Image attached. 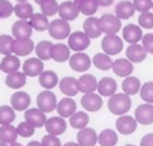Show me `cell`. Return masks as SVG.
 I'll use <instances>...</instances> for the list:
<instances>
[{"label": "cell", "mask_w": 153, "mask_h": 146, "mask_svg": "<svg viewBox=\"0 0 153 146\" xmlns=\"http://www.w3.org/2000/svg\"><path fill=\"white\" fill-rule=\"evenodd\" d=\"M132 106V101L129 95L125 93H116L107 100V109L113 115L123 116L127 115Z\"/></svg>", "instance_id": "cell-1"}, {"label": "cell", "mask_w": 153, "mask_h": 146, "mask_svg": "<svg viewBox=\"0 0 153 146\" xmlns=\"http://www.w3.org/2000/svg\"><path fill=\"white\" fill-rule=\"evenodd\" d=\"M99 24L104 35H118L122 28V22L115 14H104L99 18Z\"/></svg>", "instance_id": "cell-2"}, {"label": "cell", "mask_w": 153, "mask_h": 146, "mask_svg": "<svg viewBox=\"0 0 153 146\" xmlns=\"http://www.w3.org/2000/svg\"><path fill=\"white\" fill-rule=\"evenodd\" d=\"M123 40L118 35H105L101 41V48L106 54L117 55L123 50Z\"/></svg>", "instance_id": "cell-3"}, {"label": "cell", "mask_w": 153, "mask_h": 146, "mask_svg": "<svg viewBox=\"0 0 153 146\" xmlns=\"http://www.w3.org/2000/svg\"><path fill=\"white\" fill-rule=\"evenodd\" d=\"M57 104L59 102H57L56 96L50 90H44L40 92L39 95L36 96L38 108L44 113H51L54 110H56Z\"/></svg>", "instance_id": "cell-4"}, {"label": "cell", "mask_w": 153, "mask_h": 146, "mask_svg": "<svg viewBox=\"0 0 153 146\" xmlns=\"http://www.w3.org/2000/svg\"><path fill=\"white\" fill-rule=\"evenodd\" d=\"M48 33L55 40H65L72 34L69 22L62 19H55L52 22H50Z\"/></svg>", "instance_id": "cell-5"}, {"label": "cell", "mask_w": 153, "mask_h": 146, "mask_svg": "<svg viewBox=\"0 0 153 146\" xmlns=\"http://www.w3.org/2000/svg\"><path fill=\"white\" fill-rule=\"evenodd\" d=\"M90 44H91V39L83 33V31H74L68 38L69 48L75 52H83L85 49L89 48Z\"/></svg>", "instance_id": "cell-6"}, {"label": "cell", "mask_w": 153, "mask_h": 146, "mask_svg": "<svg viewBox=\"0 0 153 146\" xmlns=\"http://www.w3.org/2000/svg\"><path fill=\"white\" fill-rule=\"evenodd\" d=\"M137 125H139V123H137L134 116H130L128 114L120 116L116 120V130L123 136L132 135L137 130Z\"/></svg>", "instance_id": "cell-7"}, {"label": "cell", "mask_w": 153, "mask_h": 146, "mask_svg": "<svg viewBox=\"0 0 153 146\" xmlns=\"http://www.w3.org/2000/svg\"><path fill=\"white\" fill-rule=\"evenodd\" d=\"M92 59L85 52H75L69 60L70 68L75 72H85L91 68Z\"/></svg>", "instance_id": "cell-8"}, {"label": "cell", "mask_w": 153, "mask_h": 146, "mask_svg": "<svg viewBox=\"0 0 153 146\" xmlns=\"http://www.w3.org/2000/svg\"><path fill=\"white\" fill-rule=\"evenodd\" d=\"M133 116L139 124L145 126L151 125L153 124V104L144 102V104L137 106Z\"/></svg>", "instance_id": "cell-9"}, {"label": "cell", "mask_w": 153, "mask_h": 146, "mask_svg": "<svg viewBox=\"0 0 153 146\" xmlns=\"http://www.w3.org/2000/svg\"><path fill=\"white\" fill-rule=\"evenodd\" d=\"M143 28L140 25L129 23L122 29V38L125 42L130 44H137L143 39Z\"/></svg>", "instance_id": "cell-10"}, {"label": "cell", "mask_w": 153, "mask_h": 146, "mask_svg": "<svg viewBox=\"0 0 153 146\" xmlns=\"http://www.w3.org/2000/svg\"><path fill=\"white\" fill-rule=\"evenodd\" d=\"M118 83L115 78L111 76H104L98 80V88L97 92L101 97H111L117 93Z\"/></svg>", "instance_id": "cell-11"}, {"label": "cell", "mask_w": 153, "mask_h": 146, "mask_svg": "<svg viewBox=\"0 0 153 146\" xmlns=\"http://www.w3.org/2000/svg\"><path fill=\"white\" fill-rule=\"evenodd\" d=\"M79 14H80V10H79L78 4L73 0H68L59 4V15L62 20H66L68 22L73 21L79 16Z\"/></svg>", "instance_id": "cell-12"}, {"label": "cell", "mask_w": 153, "mask_h": 146, "mask_svg": "<svg viewBox=\"0 0 153 146\" xmlns=\"http://www.w3.org/2000/svg\"><path fill=\"white\" fill-rule=\"evenodd\" d=\"M80 104L82 108L87 112L90 113H96L99 112L103 107V100L102 97L98 93H91V94H85L81 97Z\"/></svg>", "instance_id": "cell-13"}, {"label": "cell", "mask_w": 153, "mask_h": 146, "mask_svg": "<svg viewBox=\"0 0 153 146\" xmlns=\"http://www.w3.org/2000/svg\"><path fill=\"white\" fill-rule=\"evenodd\" d=\"M133 65L134 64L131 63L127 57H120V59L114 61L111 70L117 76L126 78L128 76H131V74H132L133 69H134Z\"/></svg>", "instance_id": "cell-14"}, {"label": "cell", "mask_w": 153, "mask_h": 146, "mask_svg": "<svg viewBox=\"0 0 153 146\" xmlns=\"http://www.w3.org/2000/svg\"><path fill=\"white\" fill-rule=\"evenodd\" d=\"M24 118L25 121L30 123L36 128H40L43 127V126L45 127V124H46L47 120H48L46 117V113L41 111L39 108H31L25 111Z\"/></svg>", "instance_id": "cell-15"}, {"label": "cell", "mask_w": 153, "mask_h": 146, "mask_svg": "<svg viewBox=\"0 0 153 146\" xmlns=\"http://www.w3.org/2000/svg\"><path fill=\"white\" fill-rule=\"evenodd\" d=\"M32 28L29 20H20L16 21L12 26V34L15 39L22 40V39H30L32 35Z\"/></svg>", "instance_id": "cell-16"}, {"label": "cell", "mask_w": 153, "mask_h": 146, "mask_svg": "<svg viewBox=\"0 0 153 146\" xmlns=\"http://www.w3.org/2000/svg\"><path fill=\"white\" fill-rule=\"evenodd\" d=\"M45 130H46L47 134L59 137L67 130V122L64 118L59 117V116L51 117L47 120L46 124H45Z\"/></svg>", "instance_id": "cell-17"}, {"label": "cell", "mask_w": 153, "mask_h": 146, "mask_svg": "<svg viewBox=\"0 0 153 146\" xmlns=\"http://www.w3.org/2000/svg\"><path fill=\"white\" fill-rule=\"evenodd\" d=\"M59 90L66 97H74L79 93L78 79L73 76H66L59 80Z\"/></svg>", "instance_id": "cell-18"}, {"label": "cell", "mask_w": 153, "mask_h": 146, "mask_svg": "<svg viewBox=\"0 0 153 146\" xmlns=\"http://www.w3.org/2000/svg\"><path fill=\"white\" fill-rule=\"evenodd\" d=\"M79 92L85 94L96 93L98 88V80L91 73H85L78 78Z\"/></svg>", "instance_id": "cell-19"}, {"label": "cell", "mask_w": 153, "mask_h": 146, "mask_svg": "<svg viewBox=\"0 0 153 146\" xmlns=\"http://www.w3.org/2000/svg\"><path fill=\"white\" fill-rule=\"evenodd\" d=\"M76 140L80 146H96L98 143V134L92 127H85L78 130Z\"/></svg>", "instance_id": "cell-20"}, {"label": "cell", "mask_w": 153, "mask_h": 146, "mask_svg": "<svg viewBox=\"0 0 153 146\" xmlns=\"http://www.w3.org/2000/svg\"><path fill=\"white\" fill-rule=\"evenodd\" d=\"M147 51L142 44H130L126 49V57L132 64L143 63L147 59Z\"/></svg>", "instance_id": "cell-21"}, {"label": "cell", "mask_w": 153, "mask_h": 146, "mask_svg": "<svg viewBox=\"0 0 153 146\" xmlns=\"http://www.w3.org/2000/svg\"><path fill=\"white\" fill-rule=\"evenodd\" d=\"M43 72H44V64L39 57H30L23 64V73L26 76H40Z\"/></svg>", "instance_id": "cell-22"}, {"label": "cell", "mask_w": 153, "mask_h": 146, "mask_svg": "<svg viewBox=\"0 0 153 146\" xmlns=\"http://www.w3.org/2000/svg\"><path fill=\"white\" fill-rule=\"evenodd\" d=\"M30 96L23 91H18L14 93L10 97V106L15 111L23 112L27 111L30 106Z\"/></svg>", "instance_id": "cell-23"}, {"label": "cell", "mask_w": 153, "mask_h": 146, "mask_svg": "<svg viewBox=\"0 0 153 146\" xmlns=\"http://www.w3.org/2000/svg\"><path fill=\"white\" fill-rule=\"evenodd\" d=\"M77 104L75 100L72 97H64L57 104L56 111L59 113V116L64 119L70 118L73 114L76 113Z\"/></svg>", "instance_id": "cell-24"}, {"label": "cell", "mask_w": 153, "mask_h": 146, "mask_svg": "<svg viewBox=\"0 0 153 146\" xmlns=\"http://www.w3.org/2000/svg\"><path fill=\"white\" fill-rule=\"evenodd\" d=\"M34 49V43L31 39H15L13 44V53L17 57H26L30 54Z\"/></svg>", "instance_id": "cell-25"}, {"label": "cell", "mask_w": 153, "mask_h": 146, "mask_svg": "<svg viewBox=\"0 0 153 146\" xmlns=\"http://www.w3.org/2000/svg\"><path fill=\"white\" fill-rule=\"evenodd\" d=\"M83 33L85 34L90 39H97L102 35V31L100 28V24H99V18L96 17H89L85 19V22L82 24Z\"/></svg>", "instance_id": "cell-26"}, {"label": "cell", "mask_w": 153, "mask_h": 146, "mask_svg": "<svg viewBox=\"0 0 153 146\" xmlns=\"http://www.w3.org/2000/svg\"><path fill=\"white\" fill-rule=\"evenodd\" d=\"M135 8L132 1L129 0H122L117 3L115 7V15L120 20H128L134 15Z\"/></svg>", "instance_id": "cell-27"}, {"label": "cell", "mask_w": 153, "mask_h": 146, "mask_svg": "<svg viewBox=\"0 0 153 146\" xmlns=\"http://www.w3.org/2000/svg\"><path fill=\"white\" fill-rule=\"evenodd\" d=\"M71 49L68 45L59 43V44H53L52 51H51V59L56 63H65L69 61L71 57Z\"/></svg>", "instance_id": "cell-28"}, {"label": "cell", "mask_w": 153, "mask_h": 146, "mask_svg": "<svg viewBox=\"0 0 153 146\" xmlns=\"http://www.w3.org/2000/svg\"><path fill=\"white\" fill-rule=\"evenodd\" d=\"M121 88L123 90V93L127 94L129 96H133L137 95V93H140L142 88V83L139 77L131 75V76H128L123 79Z\"/></svg>", "instance_id": "cell-29"}, {"label": "cell", "mask_w": 153, "mask_h": 146, "mask_svg": "<svg viewBox=\"0 0 153 146\" xmlns=\"http://www.w3.org/2000/svg\"><path fill=\"white\" fill-rule=\"evenodd\" d=\"M119 142L118 132L111 128H104L98 134V144L100 146H116Z\"/></svg>", "instance_id": "cell-30"}, {"label": "cell", "mask_w": 153, "mask_h": 146, "mask_svg": "<svg viewBox=\"0 0 153 146\" xmlns=\"http://www.w3.org/2000/svg\"><path fill=\"white\" fill-rule=\"evenodd\" d=\"M93 65L97 69L101 71H108L113 67L114 61L111 60V57L104 52H98L93 57L92 59Z\"/></svg>", "instance_id": "cell-31"}, {"label": "cell", "mask_w": 153, "mask_h": 146, "mask_svg": "<svg viewBox=\"0 0 153 146\" xmlns=\"http://www.w3.org/2000/svg\"><path fill=\"white\" fill-rule=\"evenodd\" d=\"M90 122V117L88 115V113L82 111L76 112L75 114H73L70 118H69V124L71 127H73L74 130H82V128L88 127Z\"/></svg>", "instance_id": "cell-32"}, {"label": "cell", "mask_w": 153, "mask_h": 146, "mask_svg": "<svg viewBox=\"0 0 153 146\" xmlns=\"http://www.w3.org/2000/svg\"><path fill=\"white\" fill-rule=\"evenodd\" d=\"M39 83L45 90H51L59 83V76L54 71L46 70L39 76Z\"/></svg>", "instance_id": "cell-33"}, {"label": "cell", "mask_w": 153, "mask_h": 146, "mask_svg": "<svg viewBox=\"0 0 153 146\" xmlns=\"http://www.w3.org/2000/svg\"><path fill=\"white\" fill-rule=\"evenodd\" d=\"M1 71H3L6 74H10V73L17 72L20 68V60L17 55L15 54H10L5 55L2 59L1 63Z\"/></svg>", "instance_id": "cell-34"}, {"label": "cell", "mask_w": 153, "mask_h": 146, "mask_svg": "<svg viewBox=\"0 0 153 146\" xmlns=\"http://www.w3.org/2000/svg\"><path fill=\"white\" fill-rule=\"evenodd\" d=\"M18 136L19 135L17 132V127H15L12 124L0 126V141L1 142L10 145L14 142H17Z\"/></svg>", "instance_id": "cell-35"}, {"label": "cell", "mask_w": 153, "mask_h": 146, "mask_svg": "<svg viewBox=\"0 0 153 146\" xmlns=\"http://www.w3.org/2000/svg\"><path fill=\"white\" fill-rule=\"evenodd\" d=\"M26 75L23 72L17 71L7 74L5 78V85L10 89H20L26 83Z\"/></svg>", "instance_id": "cell-36"}, {"label": "cell", "mask_w": 153, "mask_h": 146, "mask_svg": "<svg viewBox=\"0 0 153 146\" xmlns=\"http://www.w3.org/2000/svg\"><path fill=\"white\" fill-rule=\"evenodd\" d=\"M29 22H30L31 26L33 29L38 31H48L49 25H50V22L48 20V17H46L45 15H43L42 13H36V14H33L32 17L29 19Z\"/></svg>", "instance_id": "cell-37"}, {"label": "cell", "mask_w": 153, "mask_h": 146, "mask_svg": "<svg viewBox=\"0 0 153 146\" xmlns=\"http://www.w3.org/2000/svg\"><path fill=\"white\" fill-rule=\"evenodd\" d=\"M14 13L18 18L22 19V20H27V19L29 20L32 17V15L34 14L33 7L28 2H18L15 5Z\"/></svg>", "instance_id": "cell-38"}, {"label": "cell", "mask_w": 153, "mask_h": 146, "mask_svg": "<svg viewBox=\"0 0 153 146\" xmlns=\"http://www.w3.org/2000/svg\"><path fill=\"white\" fill-rule=\"evenodd\" d=\"M53 44L49 41H41L36 46V53L38 57L42 61H49L51 59V51Z\"/></svg>", "instance_id": "cell-39"}, {"label": "cell", "mask_w": 153, "mask_h": 146, "mask_svg": "<svg viewBox=\"0 0 153 146\" xmlns=\"http://www.w3.org/2000/svg\"><path fill=\"white\" fill-rule=\"evenodd\" d=\"M16 119V111L12 106H1L0 107V125L12 124Z\"/></svg>", "instance_id": "cell-40"}, {"label": "cell", "mask_w": 153, "mask_h": 146, "mask_svg": "<svg viewBox=\"0 0 153 146\" xmlns=\"http://www.w3.org/2000/svg\"><path fill=\"white\" fill-rule=\"evenodd\" d=\"M79 10L82 15L88 17H93L98 10L99 4L96 0H81L78 3Z\"/></svg>", "instance_id": "cell-41"}, {"label": "cell", "mask_w": 153, "mask_h": 146, "mask_svg": "<svg viewBox=\"0 0 153 146\" xmlns=\"http://www.w3.org/2000/svg\"><path fill=\"white\" fill-rule=\"evenodd\" d=\"M42 14L46 17L54 16L56 13H59V4L57 3L56 0H44L40 4Z\"/></svg>", "instance_id": "cell-42"}, {"label": "cell", "mask_w": 153, "mask_h": 146, "mask_svg": "<svg viewBox=\"0 0 153 146\" xmlns=\"http://www.w3.org/2000/svg\"><path fill=\"white\" fill-rule=\"evenodd\" d=\"M140 97L145 104H153V80L146 81L142 85Z\"/></svg>", "instance_id": "cell-43"}, {"label": "cell", "mask_w": 153, "mask_h": 146, "mask_svg": "<svg viewBox=\"0 0 153 146\" xmlns=\"http://www.w3.org/2000/svg\"><path fill=\"white\" fill-rule=\"evenodd\" d=\"M15 38L12 36L1 35L0 36V53L5 55L13 54V44Z\"/></svg>", "instance_id": "cell-44"}, {"label": "cell", "mask_w": 153, "mask_h": 146, "mask_svg": "<svg viewBox=\"0 0 153 146\" xmlns=\"http://www.w3.org/2000/svg\"><path fill=\"white\" fill-rule=\"evenodd\" d=\"M34 130H36V127L32 126L31 124L28 123L27 121L21 122V123H19L18 126H17L18 135L20 137H23V138H29V137L33 136Z\"/></svg>", "instance_id": "cell-45"}, {"label": "cell", "mask_w": 153, "mask_h": 146, "mask_svg": "<svg viewBox=\"0 0 153 146\" xmlns=\"http://www.w3.org/2000/svg\"><path fill=\"white\" fill-rule=\"evenodd\" d=\"M139 25L144 29L153 28V12H146L140 14L137 19Z\"/></svg>", "instance_id": "cell-46"}, {"label": "cell", "mask_w": 153, "mask_h": 146, "mask_svg": "<svg viewBox=\"0 0 153 146\" xmlns=\"http://www.w3.org/2000/svg\"><path fill=\"white\" fill-rule=\"evenodd\" d=\"M132 3L134 5L135 10L140 14L150 12V10L153 7L152 0H132Z\"/></svg>", "instance_id": "cell-47"}, {"label": "cell", "mask_w": 153, "mask_h": 146, "mask_svg": "<svg viewBox=\"0 0 153 146\" xmlns=\"http://www.w3.org/2000/svg\"><path fill=\"white\" fill-rule=\"evenodd\" d=\"M14 6L7 0H0V19H6L14 13Z\"/></svg>", "instance_id": "cell-48"}, {"label": "cell", "mask_w": 153, "mask_h": 146, "mask_svg": "<svg viewBox=\"0 0 153 146\" xmlns=\"http://www.w3.org/2000/svg\"><path fill=\"white\" fill-rule=\"evenodd\" d=\"M142 45L145 48V50L147 51L148 54L153 55V34L148 33L146 35H144L143 39H142Z\"/></svg>", "instance_id": "cell-49"}, {"label": "cell", "mask_w": 153, "mask_h": 146, "mask_svg": "<svg viewBox=\"0 0 153 146\" xmlns=\"http://www.w3.org/2000/svg\"><path fill=\"white\" fill-rule=\"evenodd\" d=\"M41 142L43 143L44 146H62L59 137L52 136V135H49V134H47L46 136L43 137Z\"/></svg>", "instance_id": "cell-50"}, {"label": "cell", "mask_w": 153, "mask_h": 146, "mask_svg": "<svg viewBox=\"0 0 153 146\" xmlns=\"http://www.w3.org/2000/svg\"><path fill=\"white\" fill-rule=\"evenodd\" d=\"M140 146H153V133L146 134L145 136L142 137Z\"/></svg>", "instance_id": "cell-51"}, {"label": "cell", "mask_w": 153, "mask_h": 146, "mask_svg": "<svg viewBox=\"0 0 153 146\" xmlns=\"http://www.w3.org/2000/svg\"><path fill=\"white\" fill-rule=\"evenodd\" d=\"M98 2L99 6H102V7H108L111 4L114 3L115 0H96Z\"/></svg>", "instance_id": "cell-52"}, {"label": "cell", "mask_w": 153, "mask_h": 146, "mask_svg": "<svg viewBox=\"0 0 153 146\" xmlns=\"http://www.w3.org/2000/svg\"><path fill=\"white\" fill-rule=\"evenodd\" d=\"M27 146H44L43 145L42 142H40V141H31V142H29Z\"/></svg>", "instance_id": "cell-53"}, {"label": "cell", "mask_w": 153, "mask_h": 146, "mask_svg": "<svg viewBox=\"0 0 153 146\" xmlns=\"http://www.w3.org/2000/svg\"><path fill=\"white\" fill-rule=\"evenodd\" d=\"M62 146H80L77 142H73V141H70V142H67L65 143Z\"/></svg>", "instance_id": "cell-54"}, {"label": "cell", "mask_w": 153, "mask_h": 146, "mask_svg": "<svg viewBox=\"0 0 153 146\" xmlns=\"http://www.w3.org/2000/svg\"><path fill=\"white\" fill-rule=\"evenodd\" d=\"M10 146H22V145L19 142H14V143H12V144H10Z\"/></svg>", "instance_id": "cell-55"}, {"label": "cell", "mask_w": 153, "mask_h": 146, "mask_svg": "<svg viewBox=\"0 0 153 146\" xmlns=\"http://www.w3.org/2000/svg\"><path fill=\"white\" fill-rule=\"evenodd\" d=\"M0 146H10V145H8V144H6V143L1 142V141H0Z\"/></svg>", "instance_id": "cell-56"}, {"label": "cell", "mask_w": 153, "mask_h": 146, "mask_svg": "<svg viewBox=\"0 0 153 146\" xmlns=\"http://www.w3.org/2000/svg\"><path fill=\"white\" fill-rule=\"evenodd\" d=\"M34 1H36V3H38V4H41V3H42L43 1H44V0H34Z\"/></svg>", "instance_id": "cell-57"}, {"label": "cell", "mask_w": 153, "mask_h": 146, "mask_svg": "<svg viewBox=\"0 0 153 146\" xmlns=\"http://www.w3.org/2000/svg\"><path fill=\"white\" fill-rule=\"evenodd\" d=\"M18 2H27V0H17Z\"/></svg>", "instance_id": "cell-58"}, {"label": "cell", "mask_w": 153, "mask_h": 146, "mask_svg": "<svg viewBox=\"0 0 153 146\" xmlns=\"http://www.w3.org/2000/svg\"><path fill=\"white\" fill-rule=\"evenodd\" d=\"M73 1H74V2H76V3H77V4H78V3H79V2H80V1H81V0H73Z\"/></svg>", "instance_id": "cell-59"}, {"label": "cell", "mask_w": 153, "mask_h": 146, "mask_svg": "<svg viewBox=\"0 0 153 146\" xmlns=\"http://www.w3.org/2000/svg\"><path fill=\"white\" fill-rule=\"evenodd\" d=\"M125 146H137V145H134V144H126Z\"/></svg>", "instance_id": "cell-60"}, {"label": "cell", "mask_w": 153, "mask_h": 146, "mask_svg": "<svg viewBox=\"0 0 153 146\" xmlns=\"http://www.w3.org/2000/svg\"><path fill=\"white\" fill-rule=\"evenodd\" d=\"M0 71H1V65H0Z\"/></svg>", "instance_id": "cell-61"}, {"label": "cell", "mask_w": 153, "mask_h": 146, "mask_svg": "<svg viewBox=\"0 0 153 146\" xmlns=\"http://www.w3.org/2000/svg\"><path fill=\"white\" fill-rule=\"evenodd\" d=\"M152 10H153V7H152Z\"/></svg>", "instance_id": "cell-62"}]
</instances>
